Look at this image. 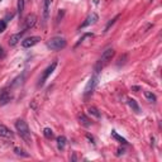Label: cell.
I'll list each match as a JSON object with an SVG mask.
<instances>
[{
	"label": "cell",
	"instance_id": "cell-1",
	"mask_svg": "<svg viewBox=\"0 0 162 162\" xmlns=\"http://www.w3.org/2000/svg\"><path fill=\"white\" fill-rule=\"evenodd\" d=\"M114 55H115V51H114L113 48H108L107 51H104V53L102 55L100 60L98 61V63H96V66H95V71H96V74H98L99 71H102V69H103V67H105L107 65L112 61V58L114 57Z\"/></svg>",
	"mask_w": 162,
	"mask_h": 162
},
{
	"label": "cell",
	"instance_id": "cell-2",
	"mask_svg": "<svg viewBox=\"0 0 162 162\" xmlns=\"http://www.w3.org/2000/svg\"><path fill=\"white\" fill-rule=\"evenodd\" d=\"M15 128H17V131L19 133V136L25 141V143H30L32 138H30V131H29V127L28 124L24 122V120H17L15 122Z\"/></svg>",
	"mask_w": 162,
	"mask_h": 162
},
{
	"label": "cell",
	"instance_id": "cell-3",
	"mask_svg": "<svg viewBox=\"0 0 162 162\" xmlns=\"http://www.w3.org/2000/svg\"><path fill=\"white\" fill-rule=\"evenodd\" d=\"M66 44H67L66 39L62 37H53L47 42V47L51 48L52 51H61L66 47Z\"/></svg>",
	"mask_w": 162,
	"mask_h": 162
},
{
	"label": "cell",
	"instance_id": "cell-4",
	"mask_svg": "<svg viewBox=\"0 0 162 162\" xmlns=\"http://www.w3.org/2000/svg\"><path fill=\"white\" fill-rule=\"evenodd\" d=\"M56 66H57V62L55 61V62H52L50 66L44 70V72H43V75H42V77L39 79V82H38V86H43L44 85V82L47 81V79L53 74V71H55V69H56Z\"/></svg>",
	"mask_w": 162,
	"mask_h": 162
},
{
	"label": "cell",
	"instance_id": "cell-5",
	"mask_svg": "<svg viewBox=\"0 0 162 162\" xmlns=\"http://www.w3.org/2000/svg\"><path fill=\"white\" fill-rule=\"evenodd\" d=\"M39 41H41V37H38V36H33V37H29V38L23 39V41H22V46H23L24 48H30V47L36 46Z\"/></svg>",
	"mask_w": 162,
	"mask_h": 162
},
{
	"label": "cell",
	"instance_id": "cell-6",
	"mask_svg": "<svg viewBox=\"0 0 162 162\" xmlns=\"http://www.w3.org/2000/svg\"><path fill=\"white\" fill-rule=\"evenodd\" d=\"M98 19H99V17H98V14H96V13H91V14H89V15H87V18L85 19V22L80 25V29H81V28H86V27H89V25H91V24L96 23V22H98Z\"/></svg>",
	"mask_w": 162,
	"mask_h": 162
},
{
	"label": "cell",
	"instance_id": "cell-7",
	"mask_svg": "<svg viewBox=\"0 0 162 162\" xmlns=\"http://www.w3.org/2000/svg\"><path fill=\"white\" fill-rule=\"evenodd\" d=\"M50 7H51V0H43L42 4V14H43V23L46 24L50 18Z\"/></svg>",
	"mask_w": 162,
	"mask_h": 162
},
{
	"label": "cell",
	"instance_id": "cell-8",
	"mask_svg": "<svg viewBox=\"0 0 162 162\" xmlns=\"http://www.w3.org/2000/svg\"><path fill=\"white\" fill-rule=\"evenodd\" d=\"M36 22H37L36 14H29V15H27V18L24 19V29L27 30V29L32 28V27L36 24Z\"/></svg>",
	"mask_w": 162,
	"mask_h": 162
},
{
	"label": "cell",
	"instance_id": "cell-9",
	"mask_svg": "<svg viewBox=\"0 0 162 162\" xmlns=\"http://www.w3.org/2000/svg\"><path fill=\"white\" fill-rule=\"evenodd\" d=\"M95 84H96V76L94 75V76H91V77H90L89 82H87V85H86V87H85V96H89V95L92 92Z\"/></svg>",
	"mask_w": 162,
	"mask_h": 162
},
{
	"label": "cell",
	"instance_id": "cell-10",
	"mask_svg": "<svg viewBox=\"0 0 162 162\" xmlns=\"http://www.w3.org/2000/svg\"><path fill=\"white\" fill-rule=\"evenodd\" d=\"M25 32H27V30H25V29H23L22 32H19V33H17V34H13V36L9 38V44H10V46H15V44H17L19 41H22V38H23V34L25 33Z\"/></svg>",
	"mask_w": 162,
	"mask_h": 162
},
{
	"label": "cell",
	"instance_id": "cell-11",
	"mask_svg": "<svg viewBox=\"0 0 162 162\" xmlns=\"http://www.w3.org/2000/svg\"><path fill=\"white\" fill-rule=\"evenodd\" d=\"M0 136H2V137H7V138H12L13 137V133H12V131H10L8 127L0 124Z\"/></svg>",
	"mask_w": 162,
	"mask_h": 162
},
{
	"label": "cell",
	"instance_id": "cell-12",
	"mask_svg": "<svg viewBox=\"0 0 162 162\" xmlns=\"http://www.w3.org/2000/svg\"><path fill=\"white\" fill-rule=\"evenodd\" d=\"M10 99H12V96L9 95V92L8 91H3L2 94H0V105L8 104L10 102Z\"/></svg>",
	"mask_w": 162,
	"mask_h": 162
},
{
	"label": "cell",
	"instance_id": "cell-13",
	"mask_svg": "<svg viewBox=\"0 0 162 162\" xmlns=\"http://www.w3.org/2000/svg\"><path fill=\"white\" fill-rule=\"evenodd\" d=\"M79 123L84 127H90L91 125V120L85 115V114H80L79 115Z\"/></svg>",
	"mask_w": 162,
	"mask_h": 162
},
{
	"label": "cell",
	"instance_id": "cell-14",
	"mask_svg": "<svg viewBox=\"0 0 162 162\" xmlns=\"http://www.w3.org/2000/svg\"><path fill=\"white\" fill-rule=\"evenodd\" d=\"M128 105L131 107L136 113H139L141 112V109H139V107H138V104H137V102L134 99H128Z\"/></svg>",
	"mask_w": 162,
	"mask_h": 162
},
{
	"label": "cell",
	"instance_id": "cell-15",
	"mask_svg": "<svg viewBox=\"0 0 162 162\" xmlns=\"http://www.w3.org/2000/svg\"><path fill=\"white\" fill-rule=\"evenodd\" d=\"M65 146H66V138H65L63 136L58 137V138H57V148H58L60 151H62V149L65 148Z\"/></svg>",
	"mask_w": 162,
	"mask_h": 162
},
{
	"label": "cell",
	"instance_id": "cell-16",
	"mask_svg": "<svg viewBox=\"0 0 162 162\" xmlns=\"http://www.w3.org/2000/svg\"><path fill=\"white\" fill-rule=\"evenodd\" d=\"M144 96H146V99H147L149 103H156V100H157L156 95L152 94L151 91H144Z\"/></svg>",
	"mask_w": 162,
	"mask_h": 162
},
{
	"label": "cell",
	"instance_id": "cell-17",
	"mask_svg": "<svg viewBox=\"0 0 162 162\" xmlns=\"http://www.w3.org/2000/svg\"><path fill=\"white\" fill-rule=\"evenodd\" d=\"M24 5H25L24 0H18V8H17V10H18L19 17H22V15H23V12H24Z\"/></svg>",
	"mask_w": 162,
	"mask_h": 162
},
{
	"label": "cell",
	"instance_id": "cell-18",
	"mask_svg": "<svg viewBox=\"0 0 162 162\" xmlns=\"http://www.w3.org/2000/svg\"><path fill=\"white\" fill-rule=\"evenodd\" d=\"M112 137H113V138H115L117 141H119V142H120V143H123V144H127V143H128V142H127L123 137H120L115 131H113V132H112Z\"/></svg>",
	"mask_w": 162,
	"mask_h": 162
},
{
	"label": "cell",
	"instance_id": "cell-19",
	"mask_svg": "<svg viewBox=\"0 0 162 162\" xmlns=\"http://www.w3.org/2000/svg\"><path fill=\"white\" fill-rule=\"evenodd\" d=\"M43 134L47 139H52L53 138V132H52V129L51 128H44L43 129Z\"/></svg>",
	"mask_w": 162,
	"mask_h": 162
},
{
	"label": "cell",
	"instance_id": "cell-20",
	"mask_svg": "<svg viewBox=\"0 0 162 162\" xmlns=\"http://www.w3.org/2000/svg\"><path fill=\"white\" fill-rule=\"evenodd\" d=\"M89 113H90V114H92V115H94V117H96V118H100V113L98 112V109L94 108V107L89 108Z\"/></svg>",
	"mask_w": 162,
	"mask_h": 162
},
{
	"label": "cell",
	"instance_id": "cell-21",
	"mask_svg": "<svg viewBox=\"0 0 162 162\" xmlns=\"http://www.w3.org/2000/svg\"><path fill=\"white\" fill-rule=\"evenodd\" d=\"M118 19H119V15L114 17V18H113V19H112V20H110L108 24H107V27H105V32H107V30H108V29H109V28H110V27H112V25L115 23V20H118Z\"/></svg>",
	"mask_w": 162,
	"mask_h": 162
},
{
	"label": "cell",
	"instance_id": "cell-22",
	"mask_svg": "<svg viewBox=\"0 0 162 162\" xmlns=\"http://www.w3.org/2000/svg\"><path fill=\"white\" fill-rule=\"evenodd\" d=\"M5 28H7V23H5V20H0V33H2V32H4V30H5Z\"/></svg>",
	"mask_w": 162,
	"mask_h": 162
},
{
	"label": "cell",
	"instance_id": "cell-23",
	"mask_svg": "<svg viewBox=\"0 0 162 162\" xmlns=\"http://www.w3.org/2000/svg\"><path fill=\"white\" fill-rule=\"evenodd\" d=\"M14 151H15V153H17V154H22V156H25V157L28 156V153H24V151H23L22 148H18V147H17Z\"/></svg>",
	"mask_w": 162,
	"mask_h": 162
},
{
	"label": "cell",
	"instance_id": "cell-24",
	"mask_svg": "<svg viewBox=\"0 0 162 162\" xmlns=\"http://www.w3.org/2000/svg\"><path fill=\"white\" fill-rule=\"evenodd\" d=\"M4 57V50H3V47L0 46V58H3Z\"/></svg>",
	"mask_w": 162,
	"mask_h": 162
},
{
	"label": "cell",
	"instance_id": "cell-25",
	"mask_svg": "<svg viewBox=\"0 0 162 162\" xmlns=\"http://www.w3.org/2000/svg\"><path fill=\"white\" fill-rule=\"evenodd\" d=\"M133 90H136V91H137V90H139V87H138V86H133Z\"/></svg>",
	"mask_w": 162,
	"mask_h": 162
},
{
	"label": "cell",
	"instance_id": "cell-26",
	"mask_svg": "<svg viewBox=\"0 0 162 162\" xmlns=\"http://www.w3.org/2000/svg\"><path fill=\"white\" fill-rule=\"evenodd\" d=\"M0 2H2V0H0Z\"/></svg>",
	"mask_w": 162,
	"mask_h": 162
}]
</instances>
